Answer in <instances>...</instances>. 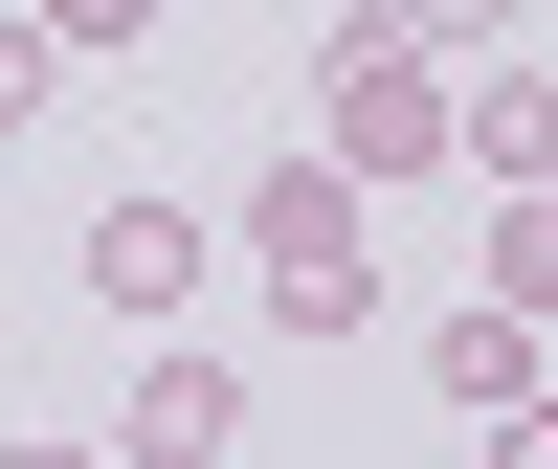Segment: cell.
<instances>
[{"instance_id": "6da1fadb", "label": "cell", "mask_w": 558, "mask_h": 469, "mask_svg": "<svg viewBox=\"0 0 558 469\" xmlns=\"http://www.w3.org/2000/svg\"><path fill=\"white\" fill-rule=\"evenodd\" d=\"M357 202H380V179L313 157V134L246 179V268H268V313H291V336H357V313H380V224H357Z\"/></svg>"}, {"instance_id": "7a4b0ae2", "label": "cell", "mask_w": 558, "mask_h": 469, "mask_svg": "<svg viewBox=\"0 0 558 469\" xmlns=\"http://www.w3.org/2000/svg\"><path fill=\"white\" fill-rule=\"evenodd\" d=\"M313 134H336L357 179H425V157H447V45H402L380 0H336V45H313Z\"/></svg>"}, {"instance_id": "3957f363", "label": "cell", "mask_w": 558, "mask_h": 469, "mask_svg": "<svg viewBox=\"0 0 558 469\" xmlns=\"http://www.w3.org/2000/svg\"><path fill=\"white\" fill-rule=\"evenodd\" d=\"M89 313H134V336H157V313H202V202H89Z\"/></svg>"}, {"instance_id": "277c9868", "label": "cell", "mask_w": 558, "mask_h": 469, "mask_svg": "<svg viewBox=\"0 0 558 469\" xmlns=\"http://www.w3.org/2000/svg\"><path fill=\"white\" fill-rule=\"evenodd\" d=\"M447 157H470L492 202H514V179H558V68H492V45H470V89H447Z\"/></svg>"}, {"instance_id": "5b68a950", "label": "cell", "mask_w": 558, "mask_h": 469, "mask_svg": "<svg viewBox=\"0 0 558 469\" xmlns=\"http://www.w3.org/2000/svg\"><path fill=\"white\" fill-rule=\"evenodd\" d=\"M112 447H134V469H157V447H246V381H223V358H134Z\"/></svg>"}, {"instance_id": "8992f818", "label": "cell", "mask_w": 558, "mask_h": 469, "mask_svg": "<svg viewBox=\"0 0 558 469\" xmlns=\"http://www.w3.org/2000/svg\"><path fill=\"white\" fill-rule=\"evenodd\" d=\"M425 381L470 402V425H492V402H536V313H514V291H470V313H447V358H425Z\"/></svg>"}, {"instance_id": "52a82bcc", "label": "cell", "mask_w": 558, "mask_h": 469, "mask_svg": "<svg viewBox=\"0 0 558 469\" xmlns=\"http://www.w3.org/2000/svg\"><path fill=\"white\" fill-rule=\"evenodd\" d=\"M492 291L558 336V179H514V202H492Z\"/></svg>"}, {"instance_id": "ba28073f", "label": "cell", "mask_w": 558, "mask_h": 469, "mask_svg": "<svg viewBox=\"0 0 558 469\" xmlns=\"http://www.w3.org/2000/svg\"><path fill=\"white\" fill-rule=\"evenodd\" d=\"M402 45H447V68H470V45H514V0H380Z\"/></svg>"}, {"instance_id": "9c48e42d", "label": "cell", "mask_w": 558, "mask_h": 469, "mask_svg": "<svg viewBox=\"0 0 558 469\" xmlns=\"http://www.w3.org/2000/svg\"><path fill=\"white\" fill-rule=\"evenodd\" d=\"M45 89H68V45H45V23H23V0H0V134H23V112H45Z\"/></svg>"}, {"instance_id": "30bf717a", "label": "cell", "mask_w": 558, "mask_h": 469, "mask_svg": "<svg viewBox=\"0 0 558 469\" xmlns=\"http://www.w3.org/2000/svg\"><path fill=\"white\" fill-rule=\"evenodd\" d=\"M23 23L68 45V68H89V45H134V23H157V0H23Z\"/></svg>"}]
</instances>
